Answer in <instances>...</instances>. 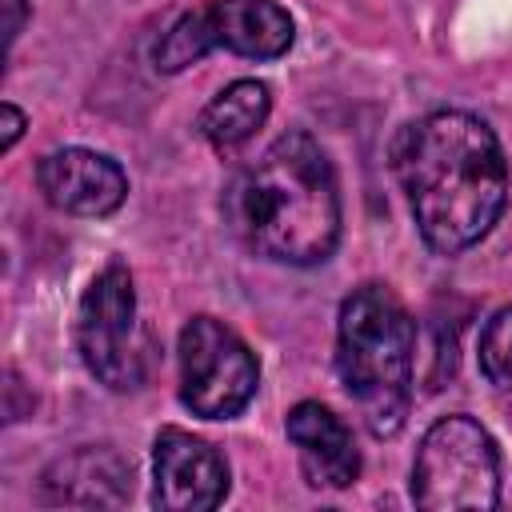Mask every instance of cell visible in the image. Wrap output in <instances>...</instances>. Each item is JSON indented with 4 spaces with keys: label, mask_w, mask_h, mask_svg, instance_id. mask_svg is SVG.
<instances>
[{
    "label": "cell",
    "mask_w": 512,
    "mask_h": 512,
    "mask_svg": "<svg viewBox=\"0 0 512 512\" xmlns=\"http://www.w3.org/2000/svg\"><path fill=\"white\" fill-rule=\"evenodd\" d=\"M232 232L264 260L320 264L340 240V184L308 132L276 136L224 196Z\"/></svg>",
    "instance_id": "2"
},
{
    "label": "cell",
    "mask_w": 512,
    "mask_h": 512,
    "mask_svg": "<svg viewBox=\"0 0 512 512\" xmlns=\"http://www.w3.org/2000/svg\"><path fill=\"white\" fill-rule=\"evenodd\" d=\"M180 400L192 416L232 420L248 408L260 384V364L248 344L216 316H192L180 328Z\"/></svg>",
    "instance_id": "6"
},
{
    "label": "cell",
    "mask_w": 512,
    "mask_h": 512,
    "mask_svg": "<svg viewBox=\"0 0 512 512\" xmlns=\"http://www.w3.org/2000/svg\"><path fill=\"white\" fill-rule=\"evenodd\" d=\"M228 496V464L224 456L184 432L164 428L152 444V500L164 512H208Z\"/></svg>",
    "instance_id": "7"
},
{
    "label": "cell",
    "mask_w": 512,
    "mask_h": 512,
    "mask_svg": "<svg viewBox=\"0 0 512 512\" xmlns=\"http://www.w3.org/2000/svg\"><path fill=\"white\" fill-rule=\"evenodd\" d=\"M0 8H4V44L12 48L20 28H24V20H28V4L24 0H0Z\"/></svg>",
    "instance_id": "15"
},
{
    "label": "cell",
    "mask_w": 512,
    "mask_h": 512,
    "mask_svg": "<svg viewBox=\"0 0 512 512\" xmlns=\"http://www.w3.org/2000/svg\"><path fill=\"white\" fill-rule=\"evenodd\" d=\"M396 176L424 244L444 256L480 244L508 204L500 140L480 116L460 108L428 112L400 132Z\"/></svg>",
    "instance_id": "1"
},
{
    "label": "cell",
    "mask_w": 512,
    "mask_h": 512,
    "mask_svg": "<svg viewBox=\"0 0 512 512\" xmlns=\"http://www.w3.org/2000/svg\"><path fill=\"white\" fill-rule=\"evenodd\" d=\"M212 48H228L248 60H276L292 48V16L276 0H208L204 4Z\"/></svg>",
    "instance_id": "11"
},
{
    "label": "cell",
    "mask_w": 512,
    "mask_h": 512,
    "mask_svg": "<svg viewBox=\"0 0 512 512\" xmlns=\"http://www.w3.org/2000/svg\"><path fill=\"white\" fill-rule=\"evenodd\" d=\"M416 320L384 284H360L336 320V372L372 436H396L412 400Z\"/></svg>",
    "instance_id": "3"
},
{
    "label": "cell",
    "mask_w": 512,
    "mask_h": 512,
    "mask_svg": "<svg viewBox=\"0 0 512 512\" xmlns=\"http://www.w3.org/2000/svg\"><path fill=\"white\" fill-rule=\"evenodd\" d=\"M204 52H212V36H208V20H204V8H192L184 12L160 40L156 48V68L160 72H180L188 64H196Z\"/></svg>",
    "instance_id": "13"
},
{
    "label": "cell",
    "mask_w": 512,
    "mask_h": 512,
    "mask_svg": "<svg viewBox=\"0 0 512 512\" xmlns=\"http://www.w3.org/2000/svg\"><path fill=\"white\" fill-rule=\"evenodd\" d=\"M268 112H272L268 84H260V80H232L224 92H216L204 104L196 128H200V136L212 148L228 152V148H240L244 140H252L264 128Z\"/></svg>",
    "instance_id": "12"
},
{
    "label": "cell",
    "mask_w": 512,
    "mask_h": 512,
    "mask_svg": "<svg viewBox=\"0 0 512 512\" xmlns=\"http://www.w3.org/2000/svg\"><path fill=\"white\" fill-rule=\"evenodd\" d=\"M412 500L428 512H488L500 504V452L472 416H440L412 460Z\"/></svg>",
    "instance_id": "4"
},
{
    "label": "cell",
    "mask_w": 512,
    "mask_h": 512,
    "mask_svg": "<svg viewBox=\"0 0 512 512\" xmlns=\"http://www.w3.org/2000/svg\"><path fill=\"white\" fill-rule=\"evenodd\" d=\"M480 372L496 388H512V304H504L480 332Z\"/></svg>",
    "instance_id": "14"
},
{
    "label": "cell",
    "mask_w": 512,
    "mask_h": 512,
    "mask_svg": "<svg viewBox=\"0 0 512 512\" xmlns=\"http://www.w3.org/2000/svg\"><path fill=\"white\" fill-rule=\"evenodd\" d=\"M0 124H4V136H0V148L8 152L16 140H20V132H24V112L16 108V104H0Z\"/></svg>",
    "instance_id": "16"
},
{
    "label": "cell",
    "mask_w": 512,
    "mask_h": 512,
    "mask_svg": "<svg viewBox=\"0 0 512 512\" xmlns=\"http://www.w3.org/2000/svg\"><path fill=\"white\" fill-rule=\"evenodd\" d=\"M132 492V464L112 452L84 444L60 460H52L40 476L44 504H76V508H116Z\"/></svg>",
    "instance_id": "9"
},
{
    "label": "cell",
    "mask_w": 512,
    "mask_h": 512,
    "mask_svg": "<svg viewBox=\"0 0 512 512\" xmlns=\"http://www.w3.org/2000/svg\"><path fill=\"white\" fill-rule=\"evenodd\" d=\"M36 184L44 200L68 216H112L124 196H128V176L124 168L92 148H60L48 152L36 164Z\"/></svg>",
    "instance_id": "8"
},
{
    "label": "cell",
    "mask_w": 512,
    "mask_h": 512,
    "mask_svg": "<svg viewBox=\"0 0 512 512\" xmlns=\"http://www.w3.org/2000/svg\"><path fill=\"white\" fill-rule=\"evenodd\" d=\"M284 428L296 444L300 472L312 488H348L360 476V452L352 444V432L332 408L304 400L288 412Z\"/></svg>",
    "instance_id": "10"
},
{
    "label": "cell",
    "mask_w": 512,
    "mask_h": 512,
    "mask_svg": "<svg viewBox=\"0 0 512 512\" xmlns=\"http://www.w3.org/2000/svg\"><path fill=\"white\" fill-rule=\"evenodd\" d=\"M76 348L84 368L112 392H132L148 372V344L136 320V288L124 264H108L76 312Z\"/></svg>",
    "instance_id": "5"
}]
</instances>
